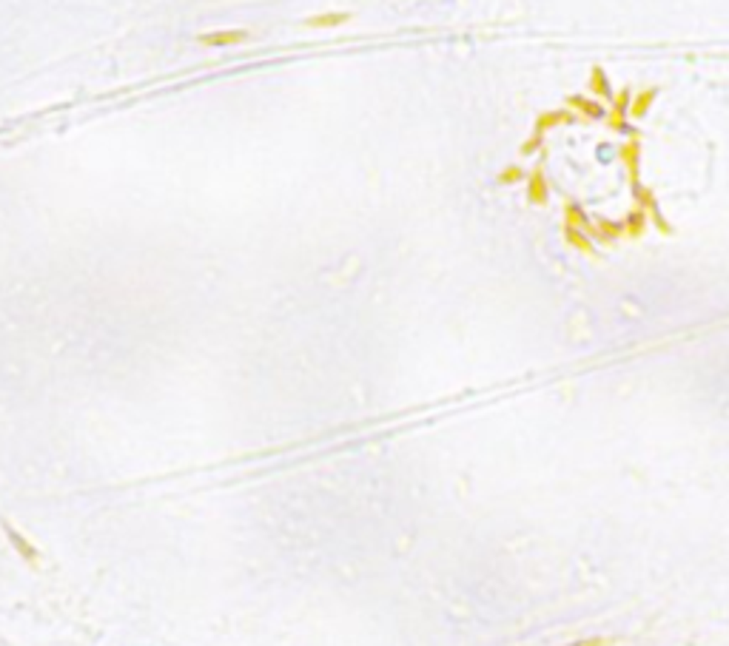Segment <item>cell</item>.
<instances>
[{"label":"cell","instance_id":"15","mask_svg":"<svg viewBox=\"0 0 729 646\" xmlns=\"http://www.w3.org/2000/svg\"><path fill=\"white\" fill-rule=\"evenodd\" d=\"M524 180H527V174H524L521 166H504V168L496 174V183H498V186H516V183H524Z\"/></svg>","mask_w":729,"mask_h":646},{"label":"cell","instance_id":"11","mask_svg":"<svg viewBox=\"0 0 729 646\" xmlns=\"http://www.w3.org/2000/svg\"><path fill=\"white\" fill-rule=\"evenodd\" d=\"M590 91H593L595 97H601V100H610V97H613L610 77H607V71H604L601 66H593V71H590Z\"/></svg>","mask_w":729,"mask_h":646},{"label":"cell","instance_id":"6","mask_svg":"<svg viewBox=\"0 0 729 646\" xmlns=\"http://www.w3.org/2000/svg\"><path fill=\"white\" fill-rule=\"evenodd\" d=\"M251 34L248 29H217V31H206L197 37L200 46H237V43H245Z\"/></svg>","mask_w":729,"mask_h":646},{"label":"cell","instance_id":"7","mask_svg":"<svg viewBox=\"0 0 729 646\" xmlns=\"http://www.w3.org/2000/svg\"><path fill=\"white\" fill-rule=\"evenodd\" d=\"M567 108H570V111H578V114L587 117V120H601V117H607L604 106H601L598 100L584 97V94H570V97H567Z\"/></svg>","mask_w":729,"mask_h":646},{"label":"cell","instance_id":"16","mask_svg":"<svg viewBox=\"0 0 729 646\" xmlns=\"http://www.w3.org/2000/svg\"><path fill=\"white\" fill-rule=\"evenodd\" d=\"M610 641L607 638H584V641H575V644L570 646H607Z\"/></svg>","mask_w":729,"mask_h":646},{"label":"cell","instance_id":"8","mask_svg":"<svg viewBox=\"0 0 729 646\" xmlns=\"http://www.w3.org/2000/svg\"><path fill=\"white\" fill-rule=\"evenodd\" d=\"M658 86H647V89H641L638 94H633V103H630V117H635V120H644L647 114H650V108H653V103L658 100Z\"/></svg>","mask_w":729,"mask_h":646},{"label":"cell","instance_id":"13","mask_svg":"<svg viewBox=\"0 0 729 646\" xmlns=\"http://www.w3.org/2000/svg\"><path fill=\"white\" fill-rule=\"evenodd\" d=\"M644 231H647V211H641V208L635 206V208L627 214V219H624V233L633 236V239H638Z\"/></svg>","mask_w":729,"mask_h":646},{"label":"cell","instance_id":"1","mask_svg":"<svg viewBox=\"0 0 729 646\" xmlns=\"http://www.w3.org/2000/svg\"><path fill=\"white\" fill-rule=\"evenodd\" d=\"M633 197H635V203H638V208L641 211H647V216L655 222V228L661 231V233H673V225H670V219L664 216L661 211V206H658V200H655V191L653 188H647V186H633Z\"/></svg>","mask_w":729,"mask_h":646},{"label":"cell","instance_id":"2","mask_svg":"<svg viewBox=\"0 0 729 646\" xmlns=\"http://www.w3.org/2000/svg\"><path fill=\"white\" fill-rule=\"evenodd\" d=\"M630 103H633V91L630 89H621L615 97H613V108L607 111V126L613 128V131H618V134H638V131H633L630 128V123H627V117H630Z\"/></svg>","mask_w":729,"mask_h":646},{"label":"cell","instance_id":"12","mask_svg":"<svg viewBox=\"0 0 729 646\" xmlns=\"http://www.w3.org/2000/svg\"><path fill=\"white\" fill-rule=\"evenodd\" d=\"M564 225H567V228L587 231V228H590V216H587V211H584L578 203H564Z\"/></svg>","mask_w":729,"mask_h":646},{"label":"cell","instance_id":"3","mask_svg":"<svg viewBox=\"0 0 729 646\" xmlns=\"http://www.w3.org/2000/svg\"><path fill=\"white\" fill-rule=\"evenodd\" d=\"M618 160L624 163L630 183H633V186H638V183H641V143H638V137H635V134H633V137H627V143H621V146H618Z\"/></svg>","mask_w":729,"mask_h":646},{"label":"cell","instance_id":"10","mask_svg":"<svg viewBox=\"0 0 729 646\" xmlns=\"http://www.w3.org/2000/svg\"><path fill=\"white\" fill-rule=\"evenodd\" d=\"M351 20V11H325L305 17V29H339Z\"/></svg>","mask_w":729,"mask_h":646},{"label":"cell","instance_id":"9","mask_svg":"<svg viewBox=\"0 0 729 646\" xmlns=\"http://www.w3.org/2000/svg\"><path fill=\"white\" fill-rule=\"evenodd\" d=\"M587 233L598 242H615L618 236H624V222H613V219H595L590 222Z\"/></svg>","mask_w":729,"mask_h":646},{"label":"cell","instance_id":"5","mask_svg":"<svg viewBox=\"0 0 729 646\" xmlns=\"http://www.w3.org/2000/svg\"><path fill=\"white\" fill-rule=\"evenodd\" d=\"M527 186V203L530 206H547L550 200V186H547V177H544V168H533L524 180Z\"/></svg>","mask_w":729,"mask_h":646},{"label":"cell","instance_id":"4","mask_svg":"<svg viewBox=\"0 0 729 646\" xmlns=\"http://www.w3.org/2000/svg\"><path fill=\"white\" fill-rule=\"evenodd\" d=\"M573 120H575V114H573L570 108H550V111H541V114L536 117V123H533V137L544 140L547 131H553V128H558V126H567V123H573Z\"/></svg>","mask_w":729,"mask_h":646},{"label":"cell","instance_id":"14","mask_svg":"<svg viewBox=\"0 0 729 646\" xmlns=\"http://www.w3.org/2000/svg\"><path fill=\"white\" fill-rule=\"evenodd\" d=\"M564 239H567L570 248H575V251H581V253H593V239H590L587 231H578V228H567V225H564Z\"/></svg>","mask_w":729,"mask_h":646}]
</instances>
